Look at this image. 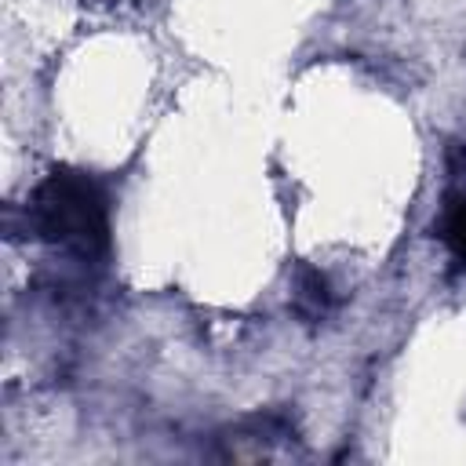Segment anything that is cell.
Wrapping results in <instances>:
<instances>
[{"instance_id": "cell-1", "label": "cell", "mask_w": 466, "mask_h": 466, "mask_svg": "<svg viewBox=\"0 0 466 466\" xmlns=\"http://www.w3.org/2000/svg\"><path fill=\"white\" fill-rule=\"evenodd\" d=\"M29 222L40 240L73 251L80 258H98L109 251V211L102 189L69 167L51 171L29 204Z\"/></svg>"}, {"instance_id": "cell-2", "label": "cell", "mask_w": 466, "mask_h": 466, "mask_svg": "<svg viewBox=\"0 0 466 466\" xmlns=\"http://www.w3.org/2000/svg\"><path fill=\"white\" fill-rule=\"evenodd\" d=\"M437 233L448 244L451 258L459 266H466V193H448L441 204V218H437Z\"/></svg>"}, {"instance_id": "cell-3", "label": "cell", "mask_w": 466, "mask_h": 466, "mask_svg": "<svg viewBox=\"0 0 466 466\" xmlns=\"http://www.w3.org/2000/svg\"><path fill=\"white\" fill-rule=\"evenodd\" d=\"M295 302H299L302 313L320 317V313L328 309V302H331V295H328V280H324L317 269H302V273H299V295H295Z\"/></svg>"}, {"instance_id": "cell-4", "label": "cell", "mask_w": 466, "mask_h": 466, "mask_svg": "<svg viewBox=\"0 0 466 466\" xmlns=\"http://www.w3.org/2000/svg\"><path fill=\"white\" fill-rule=\"evenodd\" d=\"M448 171L451 175H466V142H451L448 146Z\"/></svg>"}]
</instances>
